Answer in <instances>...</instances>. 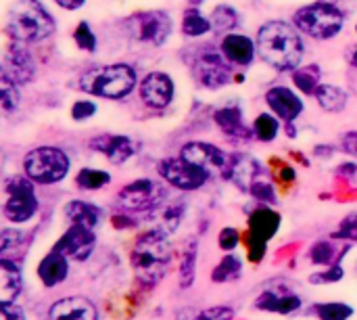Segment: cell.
I'll return each instance as SVG.
<instances>
[{
    "label": "cell",
    "mask_w": 357,
    "mask_h": 320,
    "mask_svg": "<svg viewBox=\"0 0 357 320\" xmlns=\"http://www.w3.org/2000/svg\"><path fill=\"white\" fill-rule=\"evenodd\" d=\"M172 245L169 237L159 231H146L140 235L132 249V270L144 287L159 285L172 268Z\"/></svg>",
    "instance_id": "cell-1"
},
{
    "label": "cell",
    "mask_w": 357,
    "mask_h": 320,
    "mask_svg": "<svg viewBox=\"0 0 357 320\" xmlns=\"http://www.w3.org/2000/svg\"><path fill=\"white\" fill-rule=\"evenodd\" d=\"M257 50L276 69H297L303 59L301 36L284 21H270L257 34Z\"/></svg>",
    "instance_id": "cell-2"
},
{
    "label": "cell",
    "mask_w": 357,
    "mask_h": 320,
    "mask_svg": "<svg viewBox=\"0 0 357 320\" xmlns=\"http://www.w3.org/2000/svg\"><path fill=\"white\" fill-rule=\"evenodd\" d=\"M54 17L38 0H17L8 10L6 31L17 42H40L54 34Z\"/></svg>",
    "instance_id": "cell-3"
},
{
    "label": "cell",
    "mask_w": 357,
    "mask_h": 320,
    "mask_svg": "<svg viewBox=\"0 0 357 320\" xmlns=\"http://www.w3.org/2000/svg\"><path fill=\"white\" fill-rule=\"evenodd\" d=\"M136 86V71L130 65H100L79 78V88L100 99H123Z\"/></svg>",
    "instance_id": "cell-4"
},
{
    "label": "cell",
    "mask_w": 357,
    "mask_h": 320,
    "mask_svg": "<svg viewBox=\"0 0 357 320\" xmlns=\"http://www.w3.org/2000/svg\"><path fill=\"white\" fill-rule=\"evenodd\" d=\"M23 170L36 184H56L67 178L71 161L56 147H38L25 155Z\"/></svg>",
    "instance_id": "cell-5"
},
{
    "label": "cell",
    "mask_w": 357,
    "mask_h": 320,
    "mask_svg": "<svg viewBox=\"0 0 357 320\" xmlns=\"http://www.w3.org/2000/svg\"><path fill=\"white\" fill-rule=\"evenodd\" d=\"M295 25L316 40H328L343 29V13L331 2H314L299 8L293 17Z\"/></svg>",
    "instance_id": "cell-6"
},
{
    "label": "cell",
    "mask_w": 357,
    "mask_h": 320,
    "mask_svg": "<svg viewBox=\"0 0 357 320\" xmlns=\"http://www.w3.org/2000/svg\"><path fill=\"white\" fill-rule=\"evenodd\" d=\"M38 197L33 180L29 176H13L4 182V208L2 214L13 224L29 222L38 214Z\"/></svg>",
    "instance_id": "cell-7"
},
{
    "label": "cell",
    "mask_w": 357,
    "mask_h": 320,
    "mask_svg": "<svg viewBox=\"0 0 357 320\" xmlns=\"http://www.w3.org/2000/svg\"><path fill=\"white\" fill-rule=\"evenodd\" d=\"M165 201H167V189L161 182L151 180V178L134 180V182L126 184L117 195V203H119L121 212H128L132 216L134 214H153Z\"/></svg>",
    "instance_id": "cell-8"
},
{
    "label": "cell",
    "mask_w": 357,
    "mask_h": 320,
    "mask_svg": "<svg viewBox=\"0 0 357 320\" xmlns=\"http://www.w3.org/2000/svg\"><path fill=\"white\" fill-rule=\"evenodd\" d=\"M253 308L257 312L291 317L303 308V298L287 279H274L259 291V296L253 302Z\"/></svg>",
    "instance_id": "cell-9"
},
{
    "label": "cell",
    "mask_w": 357,
    "mask_h": 320,
    "mask_svg": "<svg viewBox=\"0 0 357 320\" xmlns=\"http://www.w3.org/2000/svg\"><path fill=\"white\" fill-rule=\"evenodd\" d=\"M280 214L272 208H257L249 216V258L261 262L266 256L268 243L276 237L280 228Z\"/></svg>",
    "instance_id": "cell-10"
},
{
    "label": "cell",
    "mask_w": 357,
    "mask_h": 320,
    "mask_svg": "<svg viewBox=\"0 0 357 320\" xmlns=\"http://www.w3.org/2000/svg\"><path fill=\"white\" fill-rule=\"evenodd\" d=\"M126 27L136 42L161 46L172 34V19L163 10H144L130 17Z\"/></svg>",
    "instance_id": "cell-11"
},
{
    "label": "cell",
    "mask_w": 357,
    "mask_h": 320,
    "mask_svg": "<svg viewBox=\"0 0 357 320\" xmlns=\"http://www.w3.org/2000/svg\"><path fill=\"white\" fill-rule=\"evenodd\" d=\"M159 174L163 180H167L172 187L180 191H197L207 184L211 178L205 170L192 166L184 157H167L159 163Z\"/></svg>",
    "instance_id": "cell-12"
},
{
    "label": "cell",
    "mask_w": 357,
    "mask_h": 320,
    "mask_svg": "<svg viewBox=\"0 0 357 320\" xmlns=\"http://www.w3.org/2000/svg\"><path fill=\"white\" fill-rule=\"evenodd\" d=\"M222 54L224 52H218L215 48H203L195 59V75L205 88H222L232 80L230 65Z\"/></svg>",
    "instance_id": "cell-13"
},
{
    "label": "cell",
    "mask_w": 357,
    "mask_h": 320,
    "mask_svg": "<svg viewBox=\"0 0 357 320\" xmlns=\"http://www.w3.org/2000/svg\"><path fill=\"white\" fill-rule=\"evenodd\" d=\"M180 157H184L192 166L205 170L209 176L222 174L224 178H226L228 163H230V155H226L222 149H218L215 145H209V143H188L182 147Z\"/></svg>",
    "instance_id": "cell-14"
},
{
    "label": "cell",
    "mask_w": 357,
    "mask_h": 320,
    "mask_svg": "<svg viewBox=\"0 0 357 320\" xmlns=\"http://www.w3.org/2000/svg\"><path fill=\"white\" fill-rule=\"evenodd\" d=\"M96 247V235L92 228H86V226H77V224H71L63 235L61 239L54 243V252L63 254L65 258H71L75 262H84L92 256Z\"/></svg>",
    "instance_id": "cell-15"
},
{
    "label": "cell",
    "mask_w": 357,
    "mask_h": 320,
    "mask_svg": "<svg viewBox=\"0 0 357 320\" xmlns=\"http://www.w3.org/2000/svg\"><path fill=\"white\" fill-rule=\"evenodd\" d=\"M2 73L8 75L17 84H27V82L33 80V75H36V61L29 54V50L25 48V42L13 40V44L8 46V50L4 54Z\"/></svg>",
    "instance_id": "cell-16"
},
{
    "label": "cell",
    "mask_w": 357,
    "mask_h": 320,
    "mask_svg": "<svg viewBox=\"0 0 357 320\" xmlns=\"http://www.w3.org/2000/svg\"><path fill=\"white\" fill-rule=\"evenodd\" d=\"M174 94H176L174 80L163 71L149 73L140 84V99L146 107H153V109L167 107L174 101Z\"/></svg>",
    "instance_id": "cell-17"
},
{
    "label": "cell",
    "mask_w": 357,
    "mask_h": 320,
    "mask_svg": "<svg viewBox=\"0 0 357 320\" xmlns=\"http://www.w3.org/2000/svg\"><path fill=\"white\" fill-rule=\"evenodd\" d=\"M226 178L232 180L243 193H249L251 187L259 180H264V168L261 163L251 157V155H245V153H236V155H230V163H228V172H226Z\"/></svg>",
    "instance_id": "cell-18"
},
{
    "label": "cell",
    "mask_w": 357,
    "mask_h": 320,
    "mask_svg": "<svg viewBox=\"0 0 357 320\" xmlns=\"http://www.w3.org/2000/svg\"><path fill=\"white\" fill-rule=\"evenodd\" d=\"M48 319L50 320H98L96 306L82 296H71L56 300L48 308Z\"/></svg>",
    "instance_id": "cell-19"
},
{
    "label": "cell",
    "mask_w": 357,
    "mask_h": 320,
    "mask_svg": "<svg viewBox=\"0 0 357 320\" xmlns=\"http://www.w3.org/2000/svg\"><path fill=\"white\" fill-rule=\"evenodd\" d=\"M90 149L102 153L111 163H126L134 155V143L123 134H100L90 138Z\"/></svg>",
    "instance_id": "cell-20"
},
{
    "label": "cell",
    "mask_w": 357,
    "mask_h": 320,
    "mask_svg": "<svg viewBox=\"0 0 357 320\" xmlns=\"http://www.w3.org/2000/svg\"><path fill=\"white\" fill-rule=\"evenodd\" d=\"M266 101L272 107V111L280 119H284L287 124L289 122H295L301 115V111H303V101L291 88H287V86H274V88H270L268 94H266Z\"/></svg>",
    "instance_id": "cell-21"
},
{
    "label": "cell",
    "mask_w": 357,
    "mask_h": 320,
    "mask_svg": "<svg viewBox=\"0 0 357 320\" xmlns=\"http://www.w3.org/2000/svg\"><path fill=\"white\" fill-rule=\"evenodd\" d=\"M36 272H38L40 283H42L46 289L56 287V285H61L63 281H67V277H69V258H65L63 254H59V252L52 249L50 254H46V256L40 260Z\"/></svg>",
    "instance_id": "cell-22"
},
{
    "label": "cell",
    "mask_w": 357,
    "mask_h": 320,
    "mask_svg": "<svg viewBox=\"0 0 357 320\" xmlns=\"http://www.w3.org/2000/svg\"><path fill=\"white\" fill-rule=\"evenodd\" d=\"M23 293V270L21 266L10 260H0V302H17Z\"/></svg>",
    "instance_id": "cell-23"
},
{
    "label": "cell",
    "mask_w": 357,
    "mask_h": 320,
    "mask_svg": "<svg viewBox=\"0 0 357 320\" xmlns=\"http://www.w3.org/2000/svg\"><path fill=\"white\" fill-rule=\"evenodd\" d=\"M65 218L71 222V224H77V226H86V228H98L100 222H102V210L90 201H84V199H73L65 205Z\"/></svg>",
    "instance_id": "cell-24"
},
{
    "label": "cell",
    "mask_w": 357,
    "mask_h": 320,
    "mask_svg": "<svg viewBox=\"0 0 357 320\" xmlns=\"http://www.w3.org/2000/svg\"><path fill=\"white\" fill-rule=\"evenodd\" d=\"M222 52L234 65H249L255 59V44L243 34H228L222 40Z\"/></svg>",
    "instance_id": "cell-25"
},
{
    "label": "cell",
    "mask_w": 357,
    "mask_h": 320,
    "mask_svg": "<svg viewBox=\"0 0 357 320\" xmlns=\"http://www.w3.org/2000/svg\"><path fill=\"white\" fill-rule=\"evenodd\" d=\"M184 214H186V205H182V203H169V205L163 203L159 210H155L151 214V220H153L151 228L169 237V235H174L178 231Z\"/></svg>",
    "instance_id": "cell-26"
},
{
    "label": "cell",
    "mask_w": 357,
    "mask_h": 320,
    "mask_svg": "<svg viewBox=\"0 0 357 320\" xmlns=\"http://www.w3.org/2000/svg\"><path fill=\"white\" fill-rule=\"evenodd\" d=\"M215 124L224 130V134L232 138H251V130L243 122V111L238 107H222L213 113Z\"/></svg>",
    "instance_id": "cell-27"
},
{
    "label": "cell",
    "mask_w": 357,
    "mask_h": 320,
    "mask_svg": "<svg viewBox=\"0 0 357 320\" xmlns=\"http://www.w3.org/2000/svg\"><path fill=\"white\" fill-rule=\"evenodd\" d=\"M197 260H199V241L195 237H190L182 249V258H180V275H178V283L182 289H190L195 279H197Z\"/></svg>",
    "instance_id": "cell-28"
},
{
    "label": "cell",
    "mask_w": 357,
    "mask_h": 320,
    "mask_svg": "<svg viewBox=\"0 0 357 320\" xmlns=\"http://www.w3.org/2000/svg\"><path fill=\"white\" fill-rule=\"evenodd\" d=\"M236 310L232 306H207V308H178L176 310V320H234Z\"/></svg>",
    "instance_id": "cell-29"
},
{
    "label": "cell",
    "mask_w": 357,
    "mask_h": 320,
    "mask_svg": "<svg viewBox=\"0 0 357 320\" xmlns=\"http://www.w3.org/2000/svg\"><path fill=\"white\" fill-rule=\"evenodd\" d=\"M243 277V260L234 254H226L220 264L211 270V281L213 283H220V285H226V283H234Z\"/></svg>",
    "instance_id": "cell-30"
},
{
    "label": "cell",
    "mask_w": 357,
    "mask_h": 320,
    "mask_svg": "<svg viewBox=\"0 0 357 320\" xmlns=\"http://www.w3.org/2000/svg\"><path fill=\"white\" fill-rule=\"evenodd\" d=\"M316 96L324 111H343L347 105V92L333 84H320Z\"/></svg>",
    "instance_id": "cell-31"
},
{
    "label": "cell",
    "mask_w": 357,
    "mask_h": 320,
    "mask_svg": "<svg viewBox=\"0 0 357 320\" xmlns=\"http://www.w3.org/2000/svg\"><path fill=\"white\" fill-rule=\"evenodd\" d=\"M345 254V249L337 252V239L333 241H316L310 249V262L318 264V266H333L339 264V258Z\"/></svg>",
    "instance_id": "cell-32"
},
{
    "label": "cell",
    "mask_w": 357,
    "mask_h": 320,
    "mask_svg": "<svg viewBox=\"0 0 357 320\" xmlns=\"http://www.w3.org/2000/svg\"><path fill=\"white\" fill-rule=\"evenodd\" d=\"M211 21L201 15V10L197 6H190L184 17H182V31L190 38H197V36H205L207 31H211Z\"/></svg>",
    "instance_id": "cell-33"
},
{
    "label": "cell",
    "mask_w": 357,
    "mask_h": 320,
    "mask_svg": "<svg viewBox=\"0 0 357 320\" xmlns=\"http://www.w3.org/2000/svg\"><path fill=\"white\" fill-rule=\"evenodd\" d=\"M314 314L318 320H351L356 310L345 302H322L314 306Z\"/></svg>",
    "instance_id": "cell-34"
},
{
    "label": "cell",
    "mask_w": 357,
    "mask_h": 320,
    "mask_svg": "<svg viewBox=\"0 0 357 320\" xmlns=\"http://www.w3.org/2000/svg\"><path fill=\"white\" fill-rule=\"evenodd\" d=\"M75 182L84 191H98V189H105L111 182V174L105 172V170H96V168H84V170L77 172Z\"/></svg>",
    "instance_id": "cell-35"
},
{
    "label": "cell",
    "mask_w": 357,
    "mask_h": 320,
    "mask_svg": "<svg viewBox=\"0 0 357 320\" xmlns=\"http://www.w3.org/2000/svg\"><path fill=\"white\" fill-rule=\"evenodd\" d=\"M293 82L295 86L305 92V94H314L320 86V67L316 65H307V67H301V69H295L293 73Z\"/></svg>",
    "instance_id": "cell-36"
},
{
    "label": "cell",
    "mask_w": 357,
    "mask_h": 320,
    "mask_svg": "<svg viewBox=\"0 0 357 320\" xmlns=\"http://www.w3.org/2000/svg\"><path fill=\"white\" fill-rule=\"evenodd\" d=\"M280 132V122L270 115V113H261L257 115L255 124H253V134L261 140V143H272Z\"/></svg>",
    "instance_id": "cell-37"
},
{
    "label": "cell",
    "mask_w": 357,
    "mask_h": 320,
    "mask_svg": "<svg viewBox=\"0 0 357 320\" xmlns=\"http://www.w3.org/2000/svg\"><path fill=\"white\" fill-rule=\"evenodd\" d=\"M209 21H211V27L215 31H226V29H230V27H234L238 23V15H236V10L232 6L220 4L218 8H213Z\"/></svg>",
    "instance_id": "cell-38"
},
{
    "label": "cell",
    "mask_w": 357,
    "mask_h": 320,
    "mask_svg": "<svg viewBox=\"0 0 357 320\" xmlns=\"http://www.w3.org/2000/svg\"><path fill=\"white\" fill-rule=\"evenodd\" d=\"M0 103H2V109L6 113L15 111L19 107V90H17V82H13L8 75L2 73L0 78Z\"/></svg>",
    "instance_id": "cell-39"
},
{
    "label": "cell",
    "mask_w": 357,
    "mask_h": 320,
    "mask_svg": "<svg viewBox=\"0 0 357 320\" xmlns=\"http://www.w3.org/2000/svg\"><path fill=\"white\" fill-rule=\"evenodd\" d=\"M343 277H345L343 266H341V264H333V266H326L324 270L312 275V277H310V283H312V285H333V283L343 281Z\"/></svg>",
    "instance_id": "cell-40"
},
{
    "label": "cell",
    "mask_w": 357,
    "mask_h": 320,
    "mask_svg": "<svg viewBox=\"0 0 357 320\" xmlns=\"http://www.w3.org/2000/svg\"><path fill=\"white\" fill-rule=\"evenodd\" d=\"M73 40H75V44H77L82 50H88V52L96 50V36H94L92 27H90L86 21H82V23L75 27V31H73Z\"/></svg>",
    "instance_id": "cell-41"
},
{
    "label": "cell",
    "mask_w": 357,
    "mask_h": 320,
    "mask_svg": "<svg viewBox=\"0 0 357 320\" xmlns=\"http://www.w3.org/2000/svg\"><path fill=\"white\" fill-rule=\"evenodd\" d=\"M249 195H251L253 199H257V201L266 203V205H276V191H274L272 182H268V178H264V180L255 182V184L251 187Z\"/></svg>",
    "instance_id": "cell-42"
},
{
    "label": "cell",
    "mask_w": 357,
    "mask_h": 320,
    "mask_svg": "<svg viewBox=\"0 0 357 320\" xmlns=\"http://www.w3.org/2000/svg\"><path fill=\"white\" fill-rule=\"evenodd\" d=\"M23 233L21 231H15V228H4L2 235H0V256L2 258H8L10 249H17L23 241Z\"/></svg>",
    "instance_id": "cell-43"
},
{
    "label": "cell",
    "mask_w": 357,
    "mask_h": 320,
    "mask_svg": "<svg viewBox=\"0 0 357 320\" xmlns=\"http://www.w3.org/2000/svg\"><path fill=\"white\" fill-rule=\"evenodd\" d=\"M333 239H337V241H347V243H357V212L356 214H351V216H347V218L341 222V226H339V231L333 235Z\"/></svg>",
    "instance_id": "cell-44"
},
{
    "label": "cell",
    "mask_w": 357,
    "mask_h": 320,
    "mask_svg": "<svg viewBox=\"0 0 357 320\" xmlns=\"http://www.w3.org/2000/svg\"><path fill=\"white\" fill-rule=\"evenodd\" d=\"M218 241H220V243H218L220 249H224V252H234V249L238 247V243H241V233H238L234 226H226V228H222Z\"/></svg>",
    "instance_id": "cell-45"
},
{
    "label": "cell",
    "mask_w": 357,
    "mask_h": 320,
    "mask_svg": "<svg viewBox=\"0 0 357 320\" xmlns=\"http://www.w3.org/2000/svg\"><path fill=\"white\" fill-rule=\"evenodd\" d=\"M96 113V105L90 103V101H77L73 107H71V117L82 122V119H88Z\"/></svg>",
    "instance_id": "cell-46"
},
{
    "label": "cell",
    "mask_w": 357,
    "mask_h": 320,
    "mask_svg": "<svg viewBox=\"0 0 357 320\" xmlns=\"http://www.w3.org/2000/svg\"><path fill=\"white\" fill-rule=\"evenodd\" d=\"M0 312L2 320H27L23 308L17 302H0Z\"/></svg>",
    "instance_id": "cell-47"
},
{
    "label": "cell",
    "mask_w": 357,
    "mask_h": 320,
    "mask_svg": "<svg viewBox=\"0 0 357 320\" xmlns=\"http://www.w3.org/2000/svg\"><path fill=\"white\" fill-rule=\"evenodd\" d=\"M341 147L347 155L357 157V132H345L341 136Z\"/></svg>",
    "instance_id": "cell-48"
},
{
    "label": "cell",
    "mask_w": 357,
    "mask_h": 320,
    "mask_svg": "<svg viewBox=\"0 0 357 320\" xmlns=\"http://www.w3.org/2000/svg\"><path fill=\"white\" fill-rule=\"evenodd\" d=\"M113 226L115 228H132V226H136V220L132 218V214L123 212V216H115L113 218Z\"/></svg>",
    "instance_id": "cell-49"
},
{
    "label": "cell",
    "mask_w": 357,
    "mask_h": 320,
    "mask_svg": "<svg viewBox=\"0 0 357 320\" xmlns=\"http://www.w3.org/2000/svg\"><path fill=\"white\" fill-rule=\"evenodd\" d=\"M61 8H65V10H77L79 6H84V2L86 0H54Z\"/></svg>",
    "instance_id": "cell-50"
},
{
    "label": "cell",
    "mask_w": 357,
    "mask_h": 320,
    "mask_svg": "<svg viewBox=\"0 0 357 320\" xmlns=\"http://www.w3.org/2000/svg\"><path fill=\"white\" fill-rule=\"evenodd\" d=\"M347 61H349L354 67H357V44H354V46L347 50Z\"/></svg>",
    "instance_id": "cell-51"
},
{
    "label": "cell",
    "mask_w": 357,
    "mask_h": 320,
    "mask_svg": "<svg viewBox=\"0 0 357 320\" xmlns=\"http://www.w3.org/2000/svg\"><path fill=\"white\" fill-rule=\"evenodd\" d=\"M280 178H282V180H287V182H291V180H295V172H293L291 168H282Z\"/></svg>",
    "instance_id": "cell-52"
},
{
    "label": "cell",
    "mask_w": 357,
    "mask_h": 320,
    "mask_svg": "<svg viewBox=\"0 0 357 320\" xmlns=\"http://www.w3.org/2000/svg\"><path fill=\"white\" fill-rule=\"evenodd\" d=\"M314 151H316V155H326L328 157L333 153V147H316Z\"/></svg>",
    "instance_id": "cell-53"
},
{
    "label": "cell",
    "mask_w": 357,
    "mask_h": 320,
    "mask_svg": "<svg viewBox=\"0 0 357 320\" xmlns=\"http://www.w3.org/2000/svg\"><path fill=\"white\" fill-rule=\"evenodd\" d=\"M190 2V6H199V4H203V0H188Z\"/></svg>",
    "instance_id": "cell-54"
},
{
    "label": "cell",
    "mask_w": 357,
    "mask_h": 320,
    "mask_svg": "<svg viewBox=\"0 0 357 320\" xmlns=\"http://www.w3.org/2000/svg\"><path fill=\"white\" fill-rule=\"evenodd\" d=\"M356 31H357V27H356Z\"/></svg>",
    "instance_id": "cell-55"
}]
</instances>
